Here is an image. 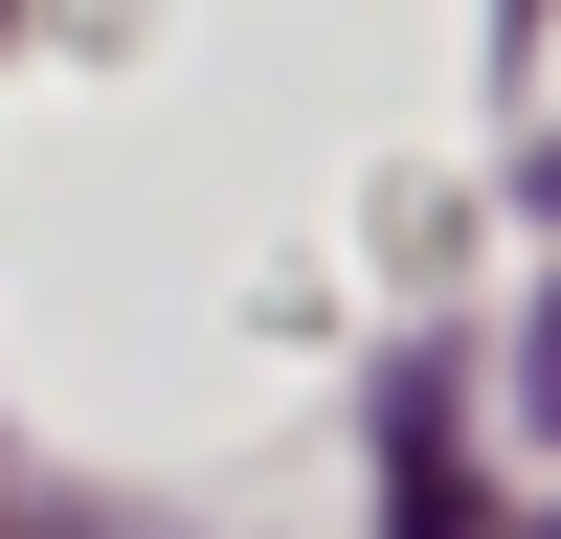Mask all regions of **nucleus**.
Returning <instances> with one entry per match:
<instances>
[{
  "mask_svg": "<svg viewBox=\"0 0 561 539\" xmlns=\"http://www.w3.org/2000/svg\"><path fill=\"white\" fill-rule=\"evenodd\" d=\"M517 404H539V427H561V293H539V337H517Z\"/></svg>",
  "mask_w": 561,
  "mask_h": 539,
  "instance_id": "nucleus-1",
  "label": "nucleus"
},
{
  "mask_svg": "<svg viewBox=\"0 0 561 539\" xmlns=\"http://www.w3.org/2000/svg\"><path fill=\"white\" fill-rule=\"evenodd\" d=\"M539 539H561V517H539Z\"/></svg>",
  "mask_w": 561,
  "mask_h": 539,
  "instance_id": "nucleus-2",
  "label": "nucleus"
}]
</instances>
